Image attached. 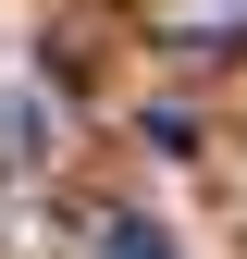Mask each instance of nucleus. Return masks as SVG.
<instances>
[{
	"instance_id": "nucleus-2",
	"label": "nucleus",
	"mask_w": 247,
	"mask_h": 259,
	"mask_svg": "<svg viewBox=\"0 0 247 259\" xmlns=\"http://www.w3.org/2000/svg\"><path fill=\"white\" fill-rule=\"evenodd\" d=\"M0 160H37V99H0Z\"/></svg>"
},
{
	"instance_id": "nucleus-1",
	"label": "nucleus",
	"mask_w": 247,
	"mask_h": 259,
	"mask_svg": "<svg viewBox=\"0 0 247 259\" xmlns=\"http://www.w3.org/2000/svg\"><path fill=\"white\" fill-rule=\"evenodd\" d=\"M99 259H173V247H161V222H136V210H111V222H99Z\"/></svg>"
}]
</instances>
